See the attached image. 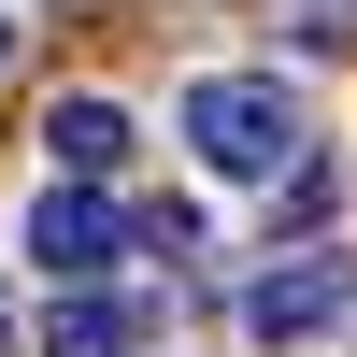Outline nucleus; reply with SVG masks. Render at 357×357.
<instances>
[{
  "instance_id": "7ed1b4c3",
  "label": "nucleus",
  "mask_w": 357,
  "mask_h": 357,
  "mask_svg": "<svg viewBox=\"0 0 357 357\" xmlns=\"http://www.w3.org/2000/svg\"><path fill=\"white\" fill-rule=\"evenodd\" d=\"M243 329H257V343H314V329H343V257H286V272L243 301Z\"/></svg>"
},
{
  "instance_id": "6e6552de",
  "label": "nucleus",
  "mask_w": 357,
  "mask_h": 357,
  "mask_svg": "<svg viewBox=\"0 0 357 357\" xmlns=\"http://www.w3.org/2000/svg\"><path fill=\"white\" fill-rule=\"evenodd\" d=\"M0 357H15V301H0Z\"/></svg>"
},
{
  "instance_id": "0eeeda50",
  "label": "nucleus",
  "mask_w": 357,
  "mask_h": 357,
  "mask_svg": "<svg viewBox=\"0 0 357 357\" xmlns=\"http://www.w3.org/2000/svg\"><path fill=\"white\" fill-rule=\"evenodd\" d=\"M15 43H29V29H15V15H0V72H15Z\"/></svg>"
},
{
  "instance_id": "20e7f679",
  "label": "nucleus",
  "mask_w": 357,
  "mask_h": 357,
  "mask_svg": "<svg viewBox=\"0 0 357 357\" xmlns=\"http://www.w3.org/2000/svg\"><path fill=\"white\" fill-rule=\"evenodd\" d=\"M57 172H129V100H100V86H72V100L43 114Z\"/></svg>"
},
{
  "instance_id": "423d86ee",
  "label": "nucleus",
  "mask_w": 357,
  "mask_h": 357,
  "mask_svg": "<svg viewBox=\"0 0 357 357\" xmlns=\"http://www.w3.org/2000/svg\"><path fill=\"white\" fill-rule=\"evenodd\" d=\"M286 43H314V57H343V43H357V0H286Z\"/></svg>"
},
{
  "instance_id": "f03ea898",
  "label": "nucleus",
  "mask_w": 357,
  "mask_h": 357,
  "mask_svg": "<svg viewBox=\"0 0 357 357\" xmlns=\"http://www.w3.org/2000/svg\"><path fill=\"white\" fill-rule=\"evenodd\" d=\"M114 229H129V200H114L100 172H72V186H43V200H29V257H43V272H72V286L114 257Z\"/></svg>"
},
{
  "instance_id": "39448f33",
  "label": "nucleus",
  "mask_w": 357,
  "mask_h": 357,
  "mask_svg": "<svg viewBox=\"0 0 357 357\" xmlns=\"http://www.w3.org/2000/svg\"><path fill=\"white\" fill-rule=\"evenodd\" d=\"M129 343H143V314L100 301V272H86L72 301H57V329H43V357H129Z\"/></svg>"
},
{
  "instance_id": "f257e3e1",
  "label": "nucleus",
  "mask_w": 357,
  "mask_h": 357,
  "mask_svg": "<svg viewBox=\"0 0 357 357\" xmlns=\"http://www.w3.org/2000/svg\"><path fill=\"white\" fill-rule=\"evenodd\" d=\"M301 143H314V129H301V100H286L272 72H200V86H186V158L215 172V186H272Z\"/></svg>"
}]
</instances>
